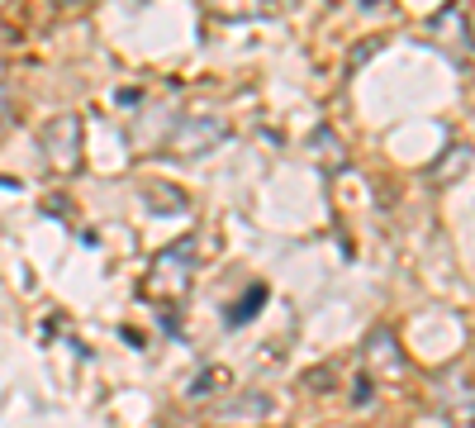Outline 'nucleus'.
<instances>
[{
  "label": "nucleus",
  "instance_id": "obj_6",
  "mask_svg": "<svg viewBox=\"0 0 475 428\" xmlns=\"http://www.w3.org/2000/svg\"><path fill=\"white\" fill-rule=\"evenodd\" d=\"M5 110H10V100H5V91H0V124H5Z\"/></svg>",
  "mask_w": 475,
  "mask_h": 428
},
{
  "label": "nucleus",
  "instance_id": "obj_3",
  "mask_svg": "<svg viewBox=\"0 0 475 428\" xmlns=\"http://www.w3.org/2000/svg\"><path fill=\"white\" fill-rule=\"evenodd\" d=\"M366 362L371 367H380V376H404V357L395 352V333L390 329H376L371 333V343H366Z\"/></svg>",
  "mask_w": 475,
  "mask_h": 428
},
{
  "label": "nucleus",
  "instance_id": "obj_5",
  "mask_svg": "<svg viewBox=\"0 0 475 428\" xmlns=\"http://www.w3.org/2000/svg\"><path fill=\"white\" fill-rule=\"evenodd\" d=\"M262 305H266V286L257 281V286H248V295H242L238 305H234V310L224 314V319H228V324H234V329H238V324H248V319H257V310H262Z\"/></svg>",
  "mask_w": 475,
  "mask_h": 428
},
{
  "label": "nucleus",
  "instance_id": "obj_2",
  "mask_svg": "<svg viewBox=\"0 0 475 428\" xmlns=\"http://www.w3.org/2000/svg\"><path fill=\"white\" fill-rule=\"evenodd\" d=\"M38 143H43V153L53 157L57 167H76V157H81V119H72V115L53 119L38 134Z\"/></svg>",
  "mask_w": 475,
  "mask_h": 428
},
{
  "label": "nucleus",
  "instance_id": "obj_1",
  "mask_svg": "<svg viewBox=\"0 0 475 428\" xmlns=\"http://www.w3.org/2000/svg\"><path fill=\"white\" fill-rule=\"evenodd\" d=\"M190 262H195V243H190V238H181V243H172V248H162L157 262H152L148 291H152V295H166V300L186 295V286H190Z\"/></svg>",
  "mask_w": 475,
  "mask_h": 428
},
{
  "label": "nucleus",
  "instance_id": "obj_4",
  "mask_svg": "<svg viewBox=\"0 0 475 428\" xmlns=\"http://www.w3.org/2000/svg\"><path fill=\"white\" fill-rule=\"evenodd\" d=\"M224 138V124L219 119H200V124H186L181 134H176V148H190V153H204L210 143H219Z\"/></svg>",
  "mask_w": 475,
  "mask_h": 428
}]
</instances>
